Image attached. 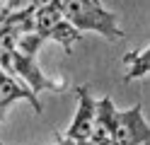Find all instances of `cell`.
<instances>
[{
  "label": "cell",
  "instance_id": "2",
  "mask_svg": "<svg viewBox=\"0 0 150 145\" xmlns=\"http://www.w3.org/2000/svg\"><path fill=\"white\" fill-rule=\"evenodd\" d=\"M0 68H3L7 75L24 80L27 82V90H29L32 94L41 92V90L61 87V80H51V77H46L39 70V65H36V56L22 53V51H17L15 46L0 48Z\"/></svg>",
  "mask_w": 150,
  "mask_h": 145
},
{
  "label": "cell",
  "instance_id": "8",
  "mask_svg": "<svg viewBox=\"0 0 150 145\" xmlns=\"http://www.w3.org/2000/svg\"><path fill=\"white\" fill-rule=\"evenodd\" d=\"M148 46L145 48H138V51L128 53L124 58V68H126V80H138V77H143L148 73Z\"/></svg>",
  "mask_w": 150,
  "mask_h": 145
},
{
  "label": "cell",
  "instance_id": "7",
  "mask_svg": "<svg viewBox=\"0 0 150 145\" xmlns=\"http://www.w3.org/2000/svg\"><path fill=\"white\" fill-rule=\"evenodd\" d=\"M17 99L32 102V104H34V111L41 114V104H39V99H36V94H32L20 80H17V77L7 75L3 68H0V121L5 119V114H7V109H10V104L17 102Z\"/></svg>",
  "mask_w": 150,
  "mask_h": 145
},
{
  "label": "cell",
  "instance_id": "3",
  "mask_svg": "<svg viewBox=\"0 0 150 145\" xmlns=\"http://www.w3.org/2000/svg\"><path fill=\"white\" fill-rule=\"evenodd\" d=\"M32 27H34V32L39 34L44 41H46V39H53V41H58L68 53H70L73 44L80 41V36H82L78 29L63 17L58 3L34 7V12H32Z\"/></svg>",
  "mask_w": 150,
  "mask_h": 145
},
{
  "label": "cell",
  "instance_id": "1",
  "mask_svg": "<svg viewBox=\"0 0 150 145\" xmlns=\"http://www.w3.org/2000/svg\"><path fill=\"white\" fill-rule=\"evenodd\" d=\"M63 17L78 32H97L104 39H124V29L114 12L102 7L99 0H58Z\"/></svg>",
  "mask_w": 150,
  "mask_h": 145
},
{
  "label": "cell",
  "instance_id": "6",
  "mask_svg": "<svg viewBox=\"0 0 150 145\" xmlns=\"http://www.w3.org/2000/svg\"><path fill=\"white\" fill-rule=\"evenodd\" d=\"M116 119V106L111 97L97 99L95 106V119H92V131H90V143L92 145H111V128Z\"/></svg>",
  "mask_w": 150,
  "mask_h": 145
},
{
  "label": "cell",
  "instance_id": "4",
  "mask_svg": "<svg viewBox=\"0 0 150 145\" xmlns=\"http://www.w3.org/2000/svg\"><path fill=\"white\" fill-rule=\"evenodd\" d=\"M150 138L148 121L143 119V106L136 104L126 111L116 109L114 128H111V145H143Z\"/></svg>",
  "mask_w": 150,
  "mask_h": 145
},
{
  "label": "cell",
  "instance_id": "9",
  "mask_svg": "<svg viewBox=\"0 0 150 145\" xmlns=\"http://www.w3.org/2000/svg\"><path fill=\"white\" fill-rule=\"evenodd\" d=\"M56 145H75V140H70L68 135H61V133H56Z\"/></svg>",
  "mask_w": 150,
  "mask_h": 145
},
{
  "label": "cell",
  "instance_id": "5",
  "mask_svg": "<svg viewBox=\"0 0 150 145\" xmlns=\"http://www.w3.org/2000/svg\"><path fill=\"white\" fill-rule=\"evenodd\" d=\"M95 106H97V99L90 94V87L80 85L78 87V111H75L68 131H65V135H68L70 140H85V138H90L92 119H95Z\"/></svg>",
  "mask_w": 150,
  "mask_h": 145
},
{
  "label": "cell",
  "instance_id": "10",
  "mask_svg": "<svg viewBox=\"0 0 150 145\" xmlns=\"http://www.w3.org/2000/svg\"><path fill=\"white\" fill-rule=\"evenodd\" d=\"M143 145H148V143H143Z\"/></svg>",
  "mask_w": 150,
  "mask_h": 145
}]
</instances>
